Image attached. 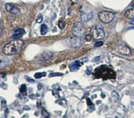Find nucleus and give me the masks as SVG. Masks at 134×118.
Returning a JSON list of instances; mask_svg holds the SVG:
<instances>
[{"instance_id":"18","label":"nucleus","mask_w":134,"mask_h":118,"mask_svg":"<svg viewBox=\"0 0 134 118\" xmlns=\"http://www.w3.org/2000/svg\"><path fill=\"white\" fill-rule=\"evenodd\" d=\"M58 25H59V27L60 29H63L64 28V27H65V23H64V22H63V21H59Z\"/></svg>"},{"instance_id":"10","label":"nucleus","mask_w":134,"mask_h":118,"mask_svg":"<svg viewBox=\"0 0 134 118\" xmlns=\"http://www.w3.org/2000/svg\"><path fill=\"white\" fill-rule=\"evenodd\" d=\"M93 15L92 12H90L89 13H81V20L83 22H87L88 20H90L93 18Z\"/></svg>"},{"instance_id":"2","label":"nucleus","mask_w":134,"mask_h":118,"mask_svg":"<svg viewBox=\"0 0 134 118\" xmlns=\"http://www.w3.org/2000/svg\"><path fill=\"white\" fill-rule=\"evenodd\" d=\"M66 44L71 48H79L84 44V40L81 36H76L69 37L66 39Z\"/></svg>"},{"instance_id":"8","label":"nucleus","mask_w":134,"mask_h":118,"mask_svg":"<svg viewBox=\"0 0 134 118\" xmlns=\"http://www.w3.org/2000/svg\"><path fill=\"white\" fill-rule=\"evenodd\" d=\"M119 51L122 55H125V56H130L131 55V50L126 46H124V45L120 46L119 47Z\"/></svg>"},{"instance_id":"14","label":"nucleus","mask_w":134,"mask_h":118,"mask_svg":"<svg viewBox=\"0 0 134 118\" xmlns=\"http://www.w3.org/2000/svg\"><path fill=\"white\" fill-rule=\"evenodd\" d=\"M47 32H48L47 26L46 25H45V24L42 25V27H41V29H40V34L42 35H45V34H46L47 33Z\"/></svg>"},{"instance_id":"12","label":"nucleus","mask_w":134,"mask_h":118,"mask_svg":"<svg viewBox=\"0 0 134 118\" xmlns=\"http://www.w3.org/2000/svg\"><path fill=\"white\" fill-rule=\"evenodd\" d=\"M10 62H11V61L8 58H0V68L6 66L8 64H9Z\"/></svg>"},{"instance_id":"25","label":"nucleus","mask_w":134,"mask_h":118,"mask_svg":"<svg viewBox=\"0 0 134 118\" xmlns=\"http://www.w3.org/2000/svg\"><path fill=\"white\" fill-rule=\"evenodd\" d=\"M71 2L73 3H76L78 2V1H79V0H71Z\"/></svg>"},{"instance_id":"23","label":"nucleus","mask_w":134,"mask_h":118,"mask_svg":"<svg viewBox=\"0 0 134 118\" xmlns=\"http://www.w3.org/2000/svg\"><path fill=\"white\" fill-rule=\"evenodd\" d=\"M26 79H27V80H28V82H34V80H33L32 79L30 78V77H27H27H26Z\"/></svg>"},{"instance_id":"15","label":"nucleus","mask_w":134,"mask_h":118,"mask_svg":"<svg viewBox=\"0 0 134 118\" xmlns=\"http://www.w3.org/2000/svg\"><path fill=\"white\" fill-rule=\"evenodd\" d=\"M46 73L45 72H42V73H37L35 74V77L36 79H40L43 77H45L46 76Z\"/></svg>"},{"instance_id":"13","label":"nucleus","mask_w":134,"mask_h":118,"mask_svg":"<svg viewBox=\"0 0 134 118\" xmlns=\"http://www.w3.org/2000/svg\"><path fill=\"white\" fill-rule=\"evenodd\" d=\"M52 56H53V54L51 53V52H46V53H44L43 55H42V58L44 59V61L49 60L52 58Z\"/></svg>"},{"instance_id":"6","label":"nucleus","mask_w":134,"mask_h":118,"mask_svg":"<svg viewBox=\"0 0 134 118\" xmlns=\"http://www.w3.org/2000/svg\"><path fill=\"white\" fill-rule=\"evenodd\" d=\"M5 9L7 12L15 15H19L20 14V10L17 6L11 3H7L5 5Z\"/></svg>"},{"instance_id":"1","label":"nucleus","mask_w":134,"mask_h":118,"mask_svg":"<svg viewBox=\"0 0 134 118\" xmlns=\"http://www.w3.org/2000/svg\"><path fill=\"white\" fill-rule=\"evenodd\" d=\"M24 46V42L20 40H14L5 45L3 51L7 56H13L18 54Z\"/></svg>"},{"instance_id":"5","label":"nucleus","mask_w":134,"mask_h":118,"mask_svg":"<svg viewBox=\"0 0 134 118\" xmlns=\"http://www.w3.org/2000/svg\"><path fill=\"white\" fill-rule=\"evenodd\" d=\"M84 32H85L84 27L81 22H76L72 27L73 34L76 36L82 37V36L84 34Z\"/></svg>"},{"instance_id":"17","label":"nucleus","mask_w":134,"mask_h":118,"mask_svg":"<svg viewBox=\"0 0 134 118\" xmlns=\"http://www.w3.org/2000/svg\"><path fill=\"white\" fill-rule=\"evenodd\" d=\"M20 90L21 93H26V90H27V87H26V85H22L21 86V87H20Z\"/></svg>"},{"instance_id":"4","label":"nucleus","mask_w":134,"mask_h":118,"mask_svg":"<svg viewBox=\"0 0 134 118\" xmlns=\"http://www.w3.org/2000/svg\"><path fill=\"white\" fill-rule=\"evenodd\" d=\"M105 31L103 27L99 25H96L93 27L92 29V36L94 39L98 40L104 38L105 36Z\"/></svg>"},{"instance_id":"24","label":"nucleus","mask_w":134,"mask_h":118,"mask_svg":"<svg viewBox=\"0 0 134 118\" xmlns=\"http://www.w3.org/2000/svg\"><path fill=\"white\" fill-rule=\"evenodd\" d=\"M130 23L131 25H134V18H133L132 19H131Z\"/></svg>"},{"instance_id":"7","label":"nucleus","mask_w":134,"mask_h":118,"mask_svg":"<svg viewBox=\"0 0 134 118\" xmlns=\"http://www.w3.org/2000/svg\"><path fill=\"white\" fill-rule=\"evenodd\" d=\"M24 34H25V30L23 29H20V28L17 29L12 34V38H13L14 40H18L23 36Z\"/></svg>"},{"instance_id":"22","label":"nucleus","mask_w":134,"mask_h":118,"mask_svg":"<svg viewBox=\"0 0 134 118\" xmlns=\"http://www.w3.org/2000/svg\"><path fill=\"white\" fill-rule=\"evenodd\" d=\"M61 75H63V74L62 73H52V74H50L49 77H55V76H61Z\"/></svg>"},{"instance_id":"3","label":"nucleus","mask_w":134,"mask_h":118,"mask_svg":"<svg viewBox=\"0 0 134 118\" xmlns=\"http://www.w3.org/2000/svg\"><path fill=\"white\" fill-rule=\"evenodd\" d=\"M98 17L103 23H109L113 20L115 17V14L112 11H102L98 13Z\"/></svg>"},{"instance_id":"11","label":"nucleus","mask_w":134,"mask_h":118,"mask_svg":"<svg viewBox=\"0 0 134 118\" xmlns=\"http://www.w3.org/2000/svg\"><path fill=\"white\" fill-rule=\"evenodd\" d=\"M124 16L126 18L130 19L134 18V8L127 10L124 13Z\"/></svg>"},{"instance_id":"16","label":"nucleus","mask_w":134,"mask_h":118,"mask_svg":"<svg viewBox=\"0 0 134 118\" xmlns=\"http://www.w3.org/2000/svg\"><path fill=\"white\" fill-rule=\"evenodd\" d=\"M112 97L113 98L114 102H116L119 99V95L116 92H113L112 94Z\"/></svg>"},{"instance_id":"19","label":"nucleus","mask_w":134,"mask_h":118,"mask_svg":"<svg viewBox=\"0 0 134 118\" xmlns=\"http://www.w3.org/2000/svg\"><path fill=\"white\" fill-rule=\"evenodd\" d=\"M103 45V42L102 41H99V42H97L95 43V47H101Z\"/></svg>"},{"instance_id":"20","label":"nucleus","mask_w":134,"mask_h":118,"mask_svg":"<svg viewBox=\"0 0 134 118\" xmlns=\"http://www.w3.org/2000/svg\"><path fill=\"white\" fill-rule=\"evenodd\" d=\"M42 20H43V17H42V15H40L37 17V19H36V22L37 23H40L42 21Z\"/></svg>"},{"instance_id":"9","label":"nucleus","mask_w":134,"mask_h":118,"mask_svg":"<svg viewBox=\"0 0 134 118\" xmlns=\"http://www.w3.org/2000/svg\"><path fill=\"white\" fill-rule=\"evenodd\" d=\"M81 66V63H80V61L76 60L72 62L70 65L69 66V68L71 69V71H78L79 68Z\"/></svg>"},{"instance_id":"21","label":"nucleus","mask_w":134,"mask_h":118,"mask_svg":"<svg viewBox=\"0 0 134 118\" xmlns=\"http://www.w3.org/2000/svg\"><path fill=\"white\" fill-rule=\"evenodd\" d=\"M93 36L92 35H91V34H88L87 36H86V39L87 41H91V40H92Z\"/></svg>"}]
</instances>
